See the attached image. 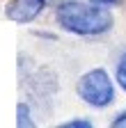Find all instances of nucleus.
<instances>
[{"mask_svg":"<svg viewBox=\"0 0 126 128\" xmlns=\"http://www.w3.org/2000/svg\"><path fill=\"white\" fill-rule=\"evenodd\" d=\"M57 25L73 34H103L112 28V14L101 7H89L80 2H62L55 12Z\"/></svg>","mask_w":126,"mask_h":128,"instance_id":"nucleus-1","label":"nucleus"},{"mask_svg":"<svg viewBox=\"0 0 126 128\" xmlns=\"http://www.w3.org/2000/svg\"><path fill=\"white\" fill-rule=\"evenodd\" d=\"M78 96L94 108H105L112 103L115 98V89L112 82L103 69H94L89 73H85L80 80H78Z\"/></svg>","mask_w":126,"mask_h":128,"instance_id":"nucleus-2","label":"nucleus"},{"mask_svg":"<svg viewBox=\"0 0 126 128\" xmlns=\"http://www.w3.org/2000/svg\"><path fill=\"white\" fill-rule=\"evenodd\" d=\"M46 0H12L7 5V18L16 23H30L44 12Z\"/></svg>","mask_w":126,"mask_h":128,"instance_id":"nucleus-3","label":"nucleus"},{"mask_svg":"<svg viewBox=\"0 0 126 128\" xmlns=\"http://www.w3.org/2000/svg\"><path fill=\"white\" fill-rule=\"evenodd\" d=\"M117 82L121 85V89H126V53L117 62Z\"/></svg>","mask_w":126,"mask_h":128,"instance_id":"nucleus-4","label":"nucleus"},{"mask_svg":"<svg viewBox=\"0 0 126 128\" xmlns=\"http://www.w3.org/2000/svg\"><path fill=\"white\" fill-rule=\"evenodd\" d=\"M92 2H103V5H121L124 0H92Z\"/></svg>","mask_w":126,"mask_h":128,"instance_id":"nucleus-5","label":"nucleus"}]
</instances>
